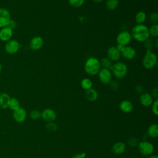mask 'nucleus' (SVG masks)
<instances>
[{
  "label": "nucleus",
  "instance_id": "nucleus-1",
  "mask_svg": "<svg viewBox=\"0 0 158 158\" xmlns=\"http://www.w3.org/2000/svg\"><path fill=\"white\" fill-rule=\"evenodd\" d=\"M131 37L138 42H144L150 37L149 28L144 24H136L130 33Z\"/></svg>",
  "mask_w": 158,
  "mask_h": 158
},
{
  "label": "nucleus",
  "instance_id": "nucleus-2",
  "mask_svg": "<svg viewBox=\"0 0 158 158\" xmlns=\"http://www.w3.org/2000/svg\"><path fill=\"white\" fill-rule=\"evenodd\" d=\"M100 61L94 57H90L85 61L84 69L86 73L91 76L96 75L101 69Z\"/></svg>",
  "mask_w": 158,
  "mask_h": 158
},
{
  "label": "nucleus",
  "instance_id": "nucleus-3",
  "mask_svg": "<svg viewBox=\"0 0 158 158\" xmlns=\"http://www.w3.org/2000/svg\"><path fill=\"white\" fill-rule=\"evenodd\" d=\"M157 63V55L152 51H146L143 59V65L146 69H152Z\"/></svg>",
  "mask_w": 158,
  "mask_h": 158
},
{
  "label": "nucleus",
  "instance_id": "nucleus-4",
  "mask_svg": "<svg viewBox=\"0 0 158 158\" xmlns=\"http://www.w3.org/2000/svg\"><path fill=\"white\" fill-rule=\"evenodd\" d=\"M111 70L115 78L122 79L127 74L128 67L127 65L122 62H116L113 64Z\"/></svg>",
  "mask_w": 158,
  "mask_h": 158
},
{
  "label": "nucleus",
  "instance_id": "nucleus-5",
  "mask_svg": "<svg viewBox=\"0 0 158 158\" xmlns=\"http://www.w3.org/2000/svg\"><path fill=\"white\" fill-rule=\"evenodd\" d=\"M20 48L19 42L16 40H10L7 41L4 46V50L9 54H14L17 53Z\"/></svg>",
  "mask_w": 158,
  "mask_h": 158
},
{
  "label": "nucleus",
  "instance_id": "nucleus-6",
  "mask_svg": "<svg viewBox=\"0 0 158 158\" xmlns=\"http://www.w3.org/2000/svg\"><path fill=\"white\" fill-rule=\"evenodd\" d=\"M131 38L132 37L131 33L127 30H123L117 35L116 41L117 44H121L125 46H128V44L130 43Z\"/></svg>",
  "mask_w": 158,
  "mask_h": 158
},
{
  "label": "nucleus",
  "instance_id": "nucleus-7",
  "mask_svg": "<svg viewBox=\"0 0 158 158\" xmlns=\"http://www.w3.org/2000/svg\"><path fill=\"white\" fill-rule=\"evenodd\" d=\"M138 148L139 152L143 156L151 155L154 150L153 144L148 141H143L139 143Z\"/></svg>",
  "mask_w": 158,
  "mask_h": 158
},
{
  "label": "nucleus",
  "instance_id": "nucleus-8",
  "mask_svg": "<svg viewBox=\"0 0 158 158\" xmlns=\"http://www.w3.org/2000/svg\"><path fill=\"white\" fill-rule=\"evenodd\" d=\"M10 20L9 11L4 7H0V28L8 27Z\"/></svg>",
  "mask_w": 158,
  "mask_h": 158
},
{
  "label": "nucleus",
  "instance_id": "nucleus-9",
  "mask_svg": "<svg viewBox=\"0 0 158 158\" xmlns=\"http://www.w3.org/2000/svg\"><path fill=\"white\" fill-rule=\"evenodd\" d=\"M98 75L99 81L103 84H109L112 80V72L109 69L102 68L99 71Z\"/></svg>",
  "mask_w": 158,
  "mask_h": 158
},
{
  "label": "nucleus",
  "instance_id": "nucleus-10",
  "mask_svg": "<svg viewBox=\"0 0 158 158\" xmlns=\"http://www.w3.org/2000/svg\"><path fill=\"white\" fill-rule=\"evenodd\" d=\"M12 117L16 122L22 123L27 118V112L24 108L20 107L19 109L13 111Z\"/></svg>",
  "mask_w": 158,
  "mask_h": 158
},
{
  "label": "nucleus",
  "instance_id": "nucleus-11",
  "mask_svg": "<svg viewBox=\"0 0 158 158\" xmlns=\"http://www.w3.org/2000/svg\"><path fill=\"white\" fill-rule=\"evenodd\" d=\"M41 117L43 118V120L47 122H54L56 120L57 117V114L53 109L50 108H46L41 112Z\"/></svg>",
  "mask_w": 158,
  "mask_h": 158
},
{
  "label": "nucleus",
  "instance_id": "nucleus-12",
  "mask_svg": "<svg viewBox=\"0 0 158 158\" xmlns=\"http://www.w3.org/2000/svg\"><path fill=\"white\" fill-rule=\"evenodd\" d=\"M107 57L112 62H117L120 57L121 53L117 49L116 46H110L107 50Z\"/></svg>",
  "mask_w": 158,
  "mask_h": 158
},
{
  "label": "nucleus",
  "instance_id": "nucleus-13",
  "mask_svg": "<svg viewBox=\"0 0 158 158\" xmlns=\"http://www.w3.org/2000/svg\"><path fill=\"white\" fill-rule=\"evenodd\" d=\"M13 36V30L9 27L1 28L0 29V40L7 42L11 40Z\"/></svg>",
  "mask_w": 158,
  "mask_h": 158
},
{
  "label": "nucleus",
  "instance_id": "nucleus-14",
  "mask_svg": "<svg viewBox=\"0 0 158 158\" xmlns=\"http://www.w3.org/2000/svg\"><path fill=\"white\" fill-rule=\"evenodd\" d=\"M44 41L42 37L40 36H36L33 37L30 41V47L33 51L40 50L43 46Z\"/></svg>",
  "mask_w": 158,
  "mask_h": 158
},
{
  "label": "nucleus",
  "instance_id": "nucleus-15",
  "mask_svg": "<svg viewBox=\"0 0 158 158\" xmlns=\"http://www.w3.org/2000/svg\"><path fill=\"white\" fill-rule=\"evenodd\" d=\"M120 53L121 56L127 60L133 59L136 54V50L130 46H125Z\"/></svg>",
  "mask_w": 158,
  "mask_h": 158
},
{
  "label": "nucleus",
  "instance_id": "nucleus-16",
  "mask_svg": "<svg viewBox=\"0 0 158 158\" xmlns=\"http://www.w3.org/2000/svg\"><path fill=\"white\" fill-rule=\"evenodd\" d=\"M154 101L153 97L151 94L148 93H141L139 96V102L144 107H148L151 106Z\"/></svg>",
  "mask_w": 158,
  "mask_h": 158
},
{
  "label": "nucleus",
  "instance_id": "nucleus-17",
  "mask_svg": "<svg viewBox=\"0 0 158 158\" xmlns=\"http://www.w3.org/2000/svg\"><path fill=\"white\" fill-rule=\"evenodd\" d=\"M119 109L123 113H130L133 109V104L130 101L123 100L120 103Z\"/></svg>",
  "mask_w": 158,
  "mask_h": 158
},
{
  "label": "nucleus",
  "instance_id": "nucleus-18",
  "mask_svg": "<svg viewBox=\"0 0 158 158\" xmlns=\"http://www.w3.org/2000/svg\"><path fill=\"white\" fill-rule=\"evenodd\" d=\"M11 97L6 93H0V107L3 109H7Z\"/></svg>",
  "mask_w": 158,
  "mask_h": 158
},
{
  "label": "nucleus",
  "instance_id": "nucleus-19",
  "mask_svg": "<svg viewBox=\"0 0 158 158\" xmlns=\"http://www.w3.org/2000/svg\"><path fill=\"white\" fill-rule=\"evenodd\" d=\"M112 151L115 154H123L125 149H126V146L125 144L121 141H118L115 143L112 146Z\"/></svg>",
  "mask_w": 158,
  "mask_h": 158
},
{
  "label": "nucleus",
  "instance_id": "nucleus-20",
  "mask_svg": "<svg viewBox=\"0 0 158 158\" xmlns=\"http://www.w3.org/2000/svg\"><path fill=\"white\" fill-rule=\"evenodd\" d=\"M85 94L86 99L90 102H94L96 101L98 98V91L92 88L86 90Z\"/></svg>",
  "mask_w": 158,
  "mask_h": 158
},
{
  "label": "nucleus",
  "instance_id": "nucleus-21",
  "mask_svg": "<svg viewBox=\"0 0 158 158\" xmlns=\"http://www.w3.org/2000/svg\"><path fill=\"white\" fill-rule=\"evenodd\" d=\"M147 133L150 137L152 138H157L158 136V125L156 123L151 124L148 127Z\"/></svg>",
  "mask_w": 158,
  "mask_h": 158
},
{
  "label": "nucleus",
  "instance_id": "nucleus-22",
  "mask_svg": "<svg viewBox=\"0 0 158 158\" xmlns=\"http://www.w3.org/2000/svg\"><path fill=\"white\" fill-rule=\"evenodd\" d=\"M135 19L136 24H144L146 20V14L143 11H139L135 15Z\"/></svg>",
  "mask_w": 158,
  "mask_h": 158
},
{
  "label": "nucleus",
  "instance_id": "nucleus-23",
  "mask_svg": "<svg viewBox=\"0 0 158 158\" xmlns=\"http://www.w3.org/2000/svg\"><path fill=\"white\" fill-rule=\"evenodd\" d=\"M118 0H107L106 2V7L110 10H115L118 6Z\"/></svg>",
  "mask_w": 158,
  "mask_h": 158
},
{
  "label": "nucleus",
  "instance_id": "nucleus-24",
  "mask_svg": "<svg viewBox=\"0 0 158 158\" xmlns=\"http://www.w3.org/2000/svg\"><path fill=\"white\" fill-rule=\"evenodd\" d=\"M20 102L19 101L15 98H11L10 100V102L9 104L8 108H9L11 110H15L20 107Z\"/></svg>",
  "mask_w": 158,
  "mask_h": 158
},
{
  "label": "nucleus",
  "instance_id": "nucleus-25",
  "mask_svg": "<svg viewBox=\"0 0 158 158\" xmlns=\"http://www.w3.org/2000/svg\"><path fill=\"white\" fill-rule=\"evenodd\" d=\"M100 64L101 67H102V68L111 70V68L113 65V62L107 57H104L100 61Z\"/></svg>",
  "mask_w": 158,
  "mask_h": 158
},
{
  "label": "nucleus",
  "instance_id": "nucleus-26",
  "mask_svg": "<svg viewBox=\"0 0 158 158\" xmlns=\"http://www.w3.org/2000/svg\"><path fill=\"white\" fill-rule=\"evenodd\" d=\"M92 86H93V82L91 80V79L88 78H83L81 81V86L85 90H87L91 88Z\"/></svg>",
  "mask_w": 158,
  "mask_h": 158
},
{
  "label": "nucleus",
  "instance_id": "nucleus-27",
  "mask_svg": "<svg viewBox=\"0 0 158 158\" xmlns=\"http://www.w3.org/2000/svg\"><path fill=\"white\" fill-rule=\"evenodd\" d=\"M149 28V32L150 36L153 37H157L158 36V25L152 24Z\"/></svg>",
  "mask_w": 158,
  "mask_h": 158
},
{
  "label": "nucleus",
  "instance_id": "nucleus-28",
  "mask_svg": "<svg viewBox=\"0 0 158 158\" xmlns=\"http://www.w3.org/2000/svg\"><path fill=\"white\" fill-rule=\"evenodd\" d=\"M68 2L71 6L78 8L81 7L83 5L85 0H68Z\"/></svg>",
  "mask_w": 158,
  "mask_h": 158
},
{
  "label": "nucleus",
  "instance_id": "nucleus-29",
  "mask_svg": "<svg viewBox=\"0 0 158 158\" xmlns=\"http://www.w3.org/2000/svg\"><path fill=\"white\" fill-rule=\"evenodd\" d=\"M144 43V46L146 51H151L153 47L154 46V41L150 38H148L147 40H146Z\"/></svg>",
  "mask_w": 158,
  "mask_h": 158
},
{
  "label": "nucleus",
  "instance_id": "nucleus-30",
  "mask_svg": "<svg viewBox=\"0 0 158 158\" xmlns=\"http://www.w3.org/2000/svg\"><path fill=\"white\" fill-rule=\"evenodd\" d=\"M46 128L49 131L54 132L57 130V125L53 122H48V123L46 125Z\"/></svg>",
  "mask_w": 158,
  "mask_h": 158
},
{
  "label": "nucleus",
  "instance_id": "nucleus-31",
  "mask_svg": "<svg viewBox=\"0 0 158 158\" xmlns=\"http://www.w3.org/2000/svg\"><path fill=\"white\" fill-rule=\"evenodd\" d=\"M30 117L32 120H38L41 117V112L38 110H32L30 113Z\"/></svg>",
  "mask_w": 158,
  "mask_h": 158
},
{
  "label": "nucleus",
  "instance_id": "nucleus-32",
  "mask_svg": "<svg viewBox=\"0 0 158 158\" xmlns=\"http://www.w3.org/2000/svg\"><path fill=\"white\" fill-rule=\"evenodd\" d=\"M149 21L152 24H157V22H158V14L156 12H152L149 15Z\"/></svg>",
  "mask_w": 158,
  "mask_h": 158
},
{
  "label": "nucleus",
  "instance_id": "nucleus-33",
  "mask_svg": "<svg viewBox=\"0 0 158 158\" xmlns=\"http://www.w3.org/2000/svg\"><path fill=\"white\" fill-rule=\"evenodd\" d=\"M152 106V112H153V114L156 115H158V100L157 99H156L155 101H153L152 104H151Z\"/></svg>",
  "mask_w": 158,
  "mask_h": 158
},
{
  "label": "nucleus",
  "instance_id": "nucleus-34",
  "mask_svg": "<svg viewBox=\"0 0 158 158\" xmlns=\"http://www.w3.org/2000/svg\"><path fill=\"white\" fill-rule=\"evenodd\" d=\"M128 143L130 146H136V145H138L139 144V141L138 140L135 138H131L130 139H128Z\"/></svg>",
  "mask_w": 158,
  "mask_h": 158
},
{
  "label": "nucleus",
  "instance_id": "nucleus-35",
  "mask_svg": "<svg viewBox=\"0 0 158 158\" xmlns=\"http://www.w3.org/2000/svg\"><path fill=\"white\" fill-rule=\"evenodd\" d=\"M110 85V88L113 89V90H115L118 88V84L116 81H110V82L109 83Z\"/></svg>",
  "mask_w": 158,
  "mask_h": 158
},
{
  "label": "nucleus",
  "instance_id": "nucleus-36",
  "mask_svg": "<svg viewBox=\"0 0 158 158\" xmlns=\"http://www.w3.org/2000/svg\"><path fill=\"white\" fill-rule=\"evenodd\" d=\"M86 156V154L85 152H83L78 153L74 155L72 157V158H85Z\"/></svg>",
  "mask_w": 158,
  "mask_h": 158
},
{
  "label": "nucleus",
  "instance_id": "nucleus-37",
  "mask_svg": "<svg viewBox=\"0 0 158 158\" xmlns=\"http://www.w3.org/2000/svg\"><path fill=\"white\" fill-rule=\"evenodd\" d=\"M16 25H17L16 22H15L14 20H11L10 22V23H9V25H8V27H10V28H12V29L13 30L14 28H15L16 27Z\"/></svg>",
  "mask_w": 158,
  "mask_h": 158
},
{
  "label": "nucleus",
  "instance_id": "nucleus-38",
  "mask_svg": "<svg viewBox=\"0 0 158 158\" xmlns=\"http://www.w3.org/2000/svg\"><path fill=\"white\" fill-rule=\"evenodd\" d=\"M157 88H154L153 89H152V94H151V96L153 97V98H156L157 99V96H158V93H157Z\"/></svg>",
  "mask_w": 158,
  "mask_h": 158
},
{
  "label": "nucleus",
  "instance_id": "nucleus-39",
  "mask_svg": "<svg viewBox=\"0 0 158 158\" xmlns=\"http://www.w3.org/2000/svg\"><path fill=\"white\" fill-rule=\"evenodd\" d=\"M143 87L141 86V85H138L136 87V90L138 93H141L143 91Z\"/></svg>",
  "mask_w": 158,
  "mask_h": 158
},
{
  "label": "nucleus",
  "instance_id": "nucleus-40",
  "mask_svg": "<svg viewBox=\"0 0 158 158\" xmlns=\"http://www.w3.org/2000/svg\"><path fill=\"white\" fill-rule=\"evenodd\" d=\"M125 46H123V45H121V44H117V46H116V48H117V49L121 52V51L123 49Z\"/></svg>",
  "mask_w": 158,
  "mask_h": 158
},
{
  "label": "nucleus",
  "instance_id": "nucleus-41",
  "mask_svg": "<svg viewBox=\"0 0 158 158\" xmlns=\"http://www.w3.org/2000/svg\"><path fill=\"white\" fill-rule=\"evenodd\" d=\"M157 43H158V40H157V38H156V40L154 41V46H155L156 48H157V47H158Z\"/></svg>",
  "mask_w": 158,
  "mask_h": 158
},
{
  "label": "nucleus",
  "instance_id": "nucleus-42",
  "mask_svg": "<svg viewBox=\"0 0 158 158\" xmlns=\"http://www.w3.org/2000/svg\"><path fill=\"white\" fill-rule=\"evenodd\" d=\"M148 158H158V156L156 155H152V156H151L150 157H149Z\"/></svg>",
  "mask_w": 158,
  "mask_h": 158
},
{
  "label": "nucleus",
  "instance_id": "nucleus-43",
  "mask_svg": "<svg viewBox=\"0 0 158 158\" xmlns=\"http://www.w3.org/2000/svg\"><path fill=\"white\" fill-rule=\"evenodd\" d=\"M93 1L95 2H101V1H102L103 0H92Z\"/></svg>",
  "mask_w": 158,
  "mask_h": 158
},
{
  "label": "nucleus",
  "instance_id": "nucleus-44",
  "mask_svg": "<svg viewBox=\"0 0 158 158\" xmlns=\"http://www.w3.org/2000/svg\"><path fill=\"white\" fill-rule=\"evenodd\" d=\"M2 65L0 64V74H1V73L2 72Z\"/></svg>",
  "mask_w": 158,
  "mask_h": 158
}]
</instances>
